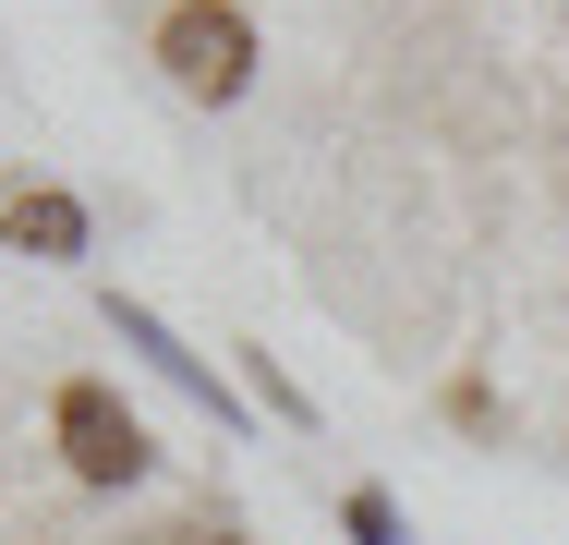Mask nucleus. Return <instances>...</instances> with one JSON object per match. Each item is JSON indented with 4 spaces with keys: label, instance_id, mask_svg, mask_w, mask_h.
Returning <instances> with one entry per match:
<instances>
[{
    "label": "nucleus",
    "instance_id": "nucleus-5",
    "mask_svg": "<svg viewBox=\"0 0 569 545\" xmlns=\"http://www.w3.org/2000/svg\"><path fill=\"white\" fill-rule=\"evenodd\" d=\"M207 545H242V534H207Z\"/></svg>",
    "mask_w": 569,
    "mask_h": 545
},
{
    "label": "nucleus",
    "instance_id": "nucleus-3",
    "mask_svg": "<svg viewBox=\"0 0 569 545\" xmlns=\"http://www.w3.org/2000/svg\"><path fill=\"white\" fill-rule=\"evenodd\" d=\"M0 242H12V255H86V207H73L61 182H12V195H0Z\"/></svg>",
    "mask_w": 569,
    "mask_h": 545
},
{
    "label": "nucleus",
    "instance_id": "nucleus-1",
    "mask_svg": "<svg viewBox=\"0 0 569 545\" xmlns=\"http://www.w3.org/2000/svg\"><path fill=\"white\" fill-rule=\"evenodd\" d=\"M158 61H170V86H194V98H242V86H254V24H242L230 0H182V12L158 24Z\"/></svg>",
    "mask_w": 569,
    "mask_h": 545
},
{
    "label": "nucleus",
    "instance_id": "nucleus-4",
    "mask_svg": "<svg viewBox=\"0 0 569 545\" xmlns=\"http://www.w3.org/2000/svg\"><path fill=\"white\" fill-rule=\"evenodd\" d=\"M340 522H351V545H400V509H388V497H376V485H363V497H351Z\"/></svg>",
    "mask_w": 569,
    "mask_h": 545
},
{
    "label": "nucleus",
    "instance_id": "nucleus-2",
    "mask_svg": "<svg viewBox=\"0 0 569 545\" xmlns=\"http://www.w3.org/2000/svg\"><path fill=\"white\" fill-rule=\"evenodd\" d=\"M49 425H61V460H73L86 485H133V473H146V425L121 413V400L98 388V376H73Z\"/></svg>",
    "mask_w": 569,
    "mask_h": 545
}]
</instances>
